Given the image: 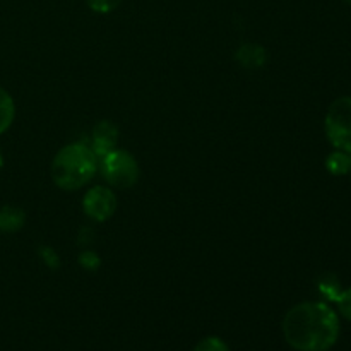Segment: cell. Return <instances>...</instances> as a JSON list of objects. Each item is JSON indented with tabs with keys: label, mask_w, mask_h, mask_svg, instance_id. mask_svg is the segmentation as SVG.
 I'll use <instances>...</instances> for the list:
<instances>
[{
	"label": "cell",
	"mask_w": 351,
	"mask_h": 351,
	"mask_svg": "<svg viewBox=\"0 0 351 351\" xmlns=\"http://www.w3.org/2000/svg\"><path fill=\"white\" fill-rule=\"evenodd\" d=\"M339 317L326 302H304L287 312L283 336L298 351H328L339 338Z\"/></svg>",
	"instance_id": "obj_1"
},
{
	"label": "cell",
	"mask_w": 351,
	"mask_h": 351,
	"mask_svg": "<svg viewBox=\"0 0 351 351\" xmlns=\"http://www.w3.org/2000/svg\"><path fill=\"white\" fill-rule=\"evenodd\" d=\"M98 170V156L82 143L69 144L51 161V178L64 191H75L93 180Z\"/></svg>",
	"instance_id": "obj_2"
},
{
	"label": "cell",
	"mask_w": 351,
	"mask_h": 351,
	"mask_svg": "<svg viewBox=\"0 0 351 351\" xmlns=\"http://www.w3.org/2000/svg\"><path fill=\"white\" fill-rule=\"evenodd\" d=\"M324 129L335 149L351 153V96L335 99L326 113Z\"/></svg>",
	"instance_id": "obj_3"
},
{
	"label": "cell",
	"mask_w": 351,
	"mask_h": 351,
	"mask_svg": "<svg viewBox=\"0 0 351 351\" xmlns=\"http://www.w3.org/2000/svg\"><path fill=\"white\" fill-rule=\"evenodd\" d=\"M101 173L112 187L130 189L139 180L141 170L136 158L129 151L113 149L101 158Z\"/></svg>",
	"instance_id": "obj_4"
},
{
	"label": "cell",
	"mask_w": 351,
	"mask_h": 351,
	"mask_svg": "<svg viewBox=\"0 0 351 351\" xmlns=\"http://www.w3.org/2000/svg\"><path fill=\"white\" fill-rule=\"evenodd\" d=\"M82 209H84L86 216L103 223L115 215L117 195L113 194L112 189L103 187V185L93 187L86 192L84 199H82Z\"/></svg>",
	"instance_id": "obj_5"
},
{
	"label": "cell",
	"mask_w": 351,
	"mask_h": 351,
	"mask_svg": "<svg viewBox=\"0 0 351 351\" xmlns=\"http://www.w3.org/2000/svg\"><path fill=\"white\" fill-rule=\"evenodd\" d=\"M117 144H119V129H117L115 123L101 120L93 127L91 149L96 156H106L113 149H117Z\"/></svg>",
	"instance_id": "obj_6"
},
{
	"label": "cell",
	"mask_w": 351,
	"mask_h": 351,
	"mask_svg": "<svg viewBox=\"0 0 351 351\" xmlns=\"http://www.w3.org/2000/svg\"><path fill=\"white\" fill-rule=\"evenodd\" d=\"M266 50L261 45L256 43H247L239 48L237 51V60L247 69H259L266 64Z\"/></svg>",
	"instance_id": "obj_7"
},
{
	"label": "cell",
	"mask_w": 351,
	"mask_h": 351,
	"mask_svg": "<svg viewBox=\"0 0 351 351\" xmlns=\"http://www.w3.org/2000/svg\"><path fill=\"white\" fill-rule=\"evenodd\" d=\"M26 223V215L21 208L16 206H3L0 208V232L2 233H16Z\"/></svg>",
	"instance_id": "obj_8"
},
{
	"label": "cell",
	"mask_w": 351,
	"mask_h": 351,
	"mask_svg": "<svg viewBox=\"0 0 351 351\" xmlns=\"http://www.w3.org/2000/svg\"><path fill=\"white\" fill-rule=\"evenodd\" d=\"M16 117V105L9 93L0 88V136L12 125Z\"/></svg>",
	"instance_id": "obj_9"
},
{
	"label": "cell",
	"mask_w": 351,
	"mask_h": 351,
	"mask_svg": "<svg viewBox=\"0 0 351 351\" xmlns=\"http://www.w3.org/2000/svg\"><path fill=\"white\" fill-rule=\"evenodd\" d=\"M326 168L332 175H346L350 171V153L336 149L326 160Z\"/></svg>",
	"instance_id": "obj_10"
},
{
	"label": "cell",
	"mask_w": 351,
	"mask_h": 351,
	"mask_svg": "<svg viewBox=\"0 0 351 351\" xmlns=\"http://www.w3.org/2000/svg\"><path fill=\"white\" fill-rule=\"evenodd\" d=\"M194 351H230L226 343L221 338H216V336H208L202 341L197 343Z\"/></svg>",
	"instance_id": "obj_11"
},
{
	"label": "cell",
	"mask_w": 351,
	"mask_h": 351,
	"mask_svg": "<svg viewBox=\"0 0 351 351\" xmlns=\"http://www.w3.org/2000/svg\"><path fill=\"white\" fill-rule=\"evenodd\" d=\"M336 305H338L339 314L345 319L351 321V288H346V290L339 291V295L336 297Z\"/></svg>",
	"instance_id": "obj_12"
},
{
	"label": "cell",
	"mask_w": 351,
	"mask_h": 351,
	"mask_svg": "<svg viewBox=\"0 0 351 351\" xmlns=\"http://www.w3.org/2000/svg\"><path fill=\"white\" fill-rule=\"evenodd\" d=\"M89 5V9L95 10L98 14H108L112 10H115L123 0H86Z\"/></svg>",
	"instance_id": "obj_13"
},
{
	"label": "cell",
	"mask_w": 351,
	"mask_h": 351,
	"mask_svg": "<svg viewBox=\"0 0 351 351\" xmlns=\"http://www.w3.org/2000/svg\"><path fill=\"white\" fill-rule=\"evenodd\" d=\"M40 257L45 263V266L50 267V269H58L60 267V257H58L57 250L51 249V247H40Z\"/></svg>",
	"instance_id": "obj_14"
},
{
	"label": "cell",
	"mask_w": 351,
	"mask_h": 351,
	"mask_svg": "<svg viewBox=\"0 0 351 351\" xmlns=\"http://www.w3.org/2000/svg\"><path fill=\"white\" fill-rule=\"evenodd\" d=\"M79 264H81L86 271H96L101 266V259H99L98 254L93 252V250H86V252H82L81 256H79Z\"/></svg>",
	"instance_id": "obj_15"
},
{
	"label": "cell",
	"mask_w": 351,
	"mask_h": 351,
	"mask_svg": "<svg viewBox=\"0 0 351 351\" xmlns=\"http://www.w3.org/2000/svg\"><path fill=\"white\" fill-rule=\"evenodd\" d=\"M319 288H321L322 295H326L329 300H336V297H338L339 291H341V288H339V285L336 283L332 276L326 278V280L319 285Z\"/></svg>",
	"instance_id": "obj_16"
},
{
	"label": "cell",
	"mask_w": 351,
	"mask_h": 351,
	"mask_svg": "<svg viewBox=\"0 0 351 351\" xmlns=\"http://www.w3.org/2000/svg\"><path fill=\"white\" fill-rule=\"evenodd\" d=\"M2 167H3V154L2 151H0V170H2Z\"/></svg>",
	"instance_id": "obj_17"
},
{
	"label": "cell",
	"mask_w": 351,
	"mask_h": 351,
	"mask_svg": "<svg viewBox=\"0 0 351 351\" xmlns=\"http://www.w3.org/2000/svg\"><path fill=\"white\" fill-rule=\"evenodd\" d=\"M348 173H351V153H350V171Z\"/></svg>",
	"instance_id": "obj_18"
},
{
	"label": "cell",
	"mask_w": 351,
	"mask_h": 351,
	"mask_svg": "<svg viewBox=\"0 0 351 351\" xmlns=\"http://www.w3.org/2000/svg\"><path fill=\"white\" fill-rule=\"evenodd\" d=\"M345 2H346V3H350V5H351V0H345Z\"/></svg>",
	"instance_id": "obj_19"
}]
</instances>
